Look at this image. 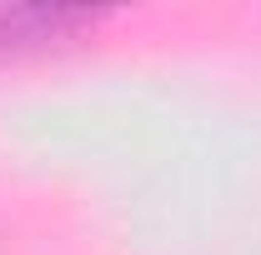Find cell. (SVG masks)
<instances>
[{
	"label": "cell",
	"mask_w": 261,
	"mask_h": 255,
	"mask_svg": "<svg viewBox=\"0 0 261 255\" xmlns=\"http://www.w3.org/2000/svg\"><path fill=\"white\" fill-rule=\"evenodd\" d=\"M100 10H86V5H5L0 10V60H20V55H35V50H50V45H65L81 30H96Z\"/></svg>",
	"instance_id": "6da1fadb"
}]
</instances>
